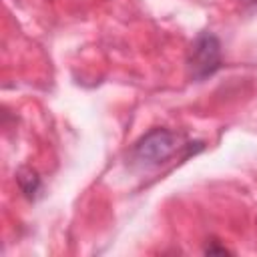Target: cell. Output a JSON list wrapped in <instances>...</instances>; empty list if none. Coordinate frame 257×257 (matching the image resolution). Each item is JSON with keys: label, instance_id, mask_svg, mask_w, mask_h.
<instances>
[{"label": "cell", "instance_id": "1", "mask_svg": "<svg viewBox=\"0 0 257 257\" xmlns=\"http://www.w3.org/2000/svg\"><path fill=\"white\" fill-rule=\"evenodd\" d=\"M185 149L181 137L169 128H151L133 147V159L143 167H159L169 161L177 151Z\"/></svg>", "mask_w": 257, "mask_h": 257}, {"label": "cell", "instance_id": "2", "mask_svg": "<svg viewBox=\"0 0 257 257\" xmlns=\"http://www.w3.org/2000/svg\"><path fill=\"white\" fill-rule=\"evenodd\" d=\"M221 42L213 32H199L187 56L189 76L197 82L213 76L221 68Z\"/></svg>", "mask_w": 257, "mask_h": 257}, {"label": "cell", "instance_id": "3", "mask_svg": "<svg viewBox=\"0 0 257 257\" xmlns=\"http://www.w3.org/2000/svg\"><path fill=\"white\" fill-rule=\"evenodd\" d=\"M16 183L28 201H34L38 197V193L42 191V181H40L38 173L30 167H20L16 171Z\"/></svg>", "mask_w": 257, "mask_h": 257}, {"label": "cell", "instance_id": "4", "mask_svg": "<svg viewBox=\"0 0 257 257\" xmlns=\"http://www.w3.org/2000/svg\"><path fill=\"white\" fill-rule=\"evenodd\" d=\"M205 253H209V255H213V253H229V249L227 247H219V245H209L205 249Z\"/></svg>", "mask_w": 257, "mask_h": 257}]
</instances>
